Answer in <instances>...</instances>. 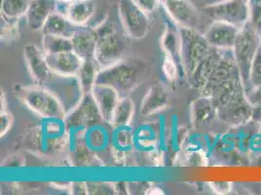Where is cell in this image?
Returning a JSON list of instances; mask_svg holds the SVG:
<instances>
[{"label":"cell","instance_id":"obj_16","mask_svg":"<svg viewBox=\"0 0 261 195\" xmlns=\"http://www.w3.org/2000/svg\"><path fill=\"white\" fill-rule=\"evenodd\" d=\"M221 55L222 50L212 47L208 54L199 63L195 70L188 77L189 83L193 89L201 92L205 88L210 77L221 59Z\"/></svg>","mask_w":261,"mask_h":195},{"label":"cell","instance_id":"obj_33","mask_svg":"<svg viewBox=\"0 0 261 195\" xmlns=\"http://www.w3.org/2000/svg\"><path fill=\"white\" fill-rule=\"evenodd\" d=\"M89 194H113V184L109 183H87Z\"/></svg>","mask_w":261,"mask_h":195},{"label":"cell","instance_id":"obj_36","mask_svg":"<svg viewBox=\"0 0 261 195\" xmlns=\"http://www.w3.org/2000/svg\"><path fill=\"white\" fill-rule=\"evenodd\" d=\"M25 165L24 158L21 154H12L8 157H6L3 162L1 163V166L4 168H22Z\"/></svg>","mask_w":261,"mask_h":195},{"label":"cell","instance_id":"obj_24","mask_svg":"<svg viewBox=\"0 0 261 195\" xmlns=\"http://www.w3.org/2000/svg\"><path fill=\"white\" fill-rule=\"evenodd\" d=\"M77 30L78 27L70 22L65 14L56 11L46 20L41 33L43 35H57L71 39Z\"/></svg>","mask_w":261,"mask_h":195},{"label":"cell","instance_id":"obj_39","mask_svg":"<svg viewBox=\"0 0 261 195\" xmlns=\"http://www.w3.org/2000/svg\"><path fill=\"white\" fill-rule=\"evenodd\" d=\"M212 189L218 194H226L231 191L232 184L227 182H217V183H211L210 184Z\"/></svg>","mask_w":261,"mask_h":195},{"label":"cell","instance_id":"obj_6","mask_svg":"<svg viewBox=\"0 0 261 195\" xmlns=\"http://www.w3.org/2000/svg\"><path fill=\"white\" fill-rule=\"evenodd\" d=\"M181 36V60L186 76L192 75L199 63L208 54L212 47L204 34L196 29L179 28Z\"/></svg>","mask_w":261,"mask_h":195},{"label":"cell","instance_id":"obj_20","mask_svg":"<svg viewBox=\"0 0 261 195\" xmlns=\"http://www.w3.org/2000/svg\"><path fill=\"white\" fill-rule=\"evenodd\" d=\"M170 103L168 90L162 85L150 87L142 99L141 104V114L143 117H149L160 112Z\"/></svg>","mask_w":261,"mask_h":195},{"label":"cell","instance_id":"obj_23","mask_svg":"<svg viewBox=\"0 0 261 195\" xmlns=\"http://www.w3.org/2000/svg\"><path fill=\"white\" fill-rule=\"evenodd\" d=\"M72 51L83 61L95 59L96 54V36L93 29L86 27L78 28L71 38Z\"/></svg>","mask_w":261,"mask_h":195},{"label":"cell","instance_id":"obj_7","mask_svg":"<svg viewBox=\"0 0 261 195\" xmlns=\"http://www.w3.org/2000/svg\"><path fill=\"white\" fill-rule=\"evenodd\" d=\"M118 16L125 34L132 39L144 38L150 29L149 15L133 0H120Z\"/></svg>","mask_w":261,"mask_h":195},{"label":"cell","instance_id":"obj_14","mask_svg":"<svg viewBox=\"0 0 261 195\" xmlns=\"http://www.w3.org/2000/svg\"><path fill=\"white\" fill-rule=\"evenodd\" d=\"M165 10L178 28L196 29L199 15L189 0H163Z\"/></svg>","mask_w":261,"mask_h":195},{"label":"cell","instance_id":"obj_2","mask_svg":"<svg viewBox=\"0 0 261 195\" xmlns=\"http://www.w3.org/2000/svg\"><path fill=\"white\" fill-rule=\"evenodd\" d=\"M14 94L36 115L47 120L65 121L67 115L63 104L54 93L42 85L14 87Z\"/></svg>","mask_w":261,"mask_h":195},{"label":"cell","instance_id":"obj_15","mask_svg":"<svg viewBox=\"0 0 261 195\" xmlns=\"http://www.w3.org/2000/svg\"><path fill=\"white\" fill-rule=\"evenodd\" d=\"M46 61L54 75L65 77H77L83 64V60L73 51L46 55Z\"/></svg>","mask_w":261,"mask_h":195},{"label":"cell","instance_id":"obj_32","mask_svg":"<svg viewBox=\"0 0 261 195\" xmlns=\"http://www.w3.org/2000/svg\"><path fill=\"white\" fill-rule=\"evenodd\" d=\"M248 9L249 22L261 34V0H250Z\"/></svg>","mask_w":261,"mask_h":195},{"label":"cell","instance_id":"obj_13","mask_svg":"<svg viewBox=\"0 0 261 195\" xmlns=\"http://www.w3.org/2000/svg\"><path fill=\"white\" fill-rule=\"evenodd\" d=\"M241 28L221 21H214L207 28L205 37L213 48L219 50H232Z\"/></svg>","mask_w":261,"mask_h":195},{"label":"cell","instance_id":"obj_18","mask_svg":"<svg viewBox=\"0 0 261 195\" xmlns=\"http://www.w3.org/2000/svg\"><path fill=\"white\" fill-rule=\"evenodd\" d=\"M165 57L174 61L179 68H182L181 60V36L179 28L175 23H165V31L160 39Z\"/></svg>","mask_w":261,"mask_h":195},{"label":"cell","instance_id":"obj_21","mask_svg":"<svg viewBox=\"0 0 261 195\" xmlns=\"http://www.w3.org/2000/svg\"><path fill=\"white\" fill-rule=\"evenodd\" d=\"M96 11V3L93 0H73L66 3L65 14L66 18L78 28L87 27Z\"/></svg>","mask_w":261,"mask_h":195},{"label":"cell","instance_id":"obj_12","mask_svg":"<svg viewBox=\"0 0 261 195\" xmlns=\"http://www.w3.org/2000/svg\"><path fill=\"white\" fill-rule=\"evenodd\" d=\"M237 75H240V72L233 50H222L221 59L210 77L207 85L201 91L202 95L210 97L218 87Z\"/></svg>","mask_w":261,"mask_h":195},{"label":"cell","instance_id":"obj_29","mask_svg":"<svg viewBox=\"0 0 261 195\" xmlns=\"http://www.w3.org/2000/svg\"><path fill=\"white\" fill-rule=\"evenodd\" d=\"M95 160V156L89 151L87 147L84 143H78L74 152L70 154L71 165L75 167L80 166H90Z\"/></svg>","mask_w":261,"mask_h":195},{"label":"cell","instance_id":"obj_26","mask_svg":"<svg viewBox=\"0 0 261 195\" xmlns=\"http://www.w3.org/2000/svg\"><path fill=\"white\" fill-rule=\"evenodd\" d=\"M100 69L101 68L98 65L96 59H89L83 61L77 78L84 95L91 93L92 88L96 84V79Z\"/></svg>","mask_w":261,"mask_h":195},{"label":"cell","instance_id":"obj_43","mask_svg":"<svg viewBox=\"0 0 261 195\" xmlns=\"http://www.w3.org/2000/svg\"><path fill=\"white\" fill-rule=\"evenodd\" d=\"M1 111H4L6 110V97H5V94L3 91H1Z\"/></svg>","mask_w":261,"mask_h":195},{"label":"cell","instance_id":"obj_3","mask_svg":"<svg viewBox=\"0 0 261 195\" xmlns=\"http://www.w3.org/2000/svg\"><path fill=\"white\" fill-rule=\"evenodd\" d=\"M96 36L95 59L100 68H105L123 60L126 51V41L116 26L106 19L93 28Z\"/></svg>","mask_w":261,"mask_h":195},{"label":"cell","instance_id":"obj_11","mask_svg":"<svg viewBox=\"0 0 261 195\" xmlns=\"http://www.w3.org/2000/svg\"><path fill=\"white\" fill-rule=\"evenodd\" d=\"M23 58L28 70L35 84H47L54 76L46 61V54L33 43L27 44L23 47Z\"/></svg>","mask_w":261,"mask_h":195},{"label":"cell","instance_id":"obj_40","mask_svg":"<svg viewBox=\"0 0 261 195\" xmlns=\"http://www.w3.org/2000/svg\"><path fill=\"white\" fill-rule=\"evenodd\" d=\"M68 191H70L71 194H89L87 183H82V182L70 183V187Z\"/></svg>","mask_w":261,"mask_h":195},{"label":"cell","instance_id":"obj_30","mask_svg":"<svg viewBox=\"0 0 261 195\" xmlns=\"http://www.w3.org/2000/svg\"><path fill=\"white\" fill-rule=\"evenodd\" d=\"M261 85V43L250 66L249 81L245 85V91Z\"/></svg>","mask_w":261,"mask_h":195},{"label":"cell","instance_id":"obj_1","mask_svg":"<svg viewBox=\"0 0 261 195\" xmlns=\"http://www.w3.org/2000/svg\"><path fill=\"white\" fill-rule=\"evenodd\" d=\"M146 76V65L139 59L121 60L118 63L101 68L96 83L115 89L120 97H127L139 86Z\"/></svg>","mask_w":261,"mask_h":195},{"label":"cell","instance_id":"obj_37","mask_svg":"<svg viewBox=\"0 0 261 195\" xmlns=\"http://www.w3.org/2000/svg\"><path fill=\"white\" fill-rule=\"evenodd\" d=\"M141 9L150 15L157 9L159 0H133Z\"/></svg>","mask_w":261,"mask_h":195},{"label":"cell","instance_id":"obj_31","mask_svg":"<svg viewBox=\"0 0 261 195\" xmlns=\"http://www.w3.org/2000/svg\"><path fill=\"white\" fill-rule=\"evenodd\" d=\"M5 21L4 25L1 26V41L4 42H12L14 40L19 39V27L17 21H11V20H6L3 18Z\"/></svg>","mask_w":261,"mask_h":195},{"label":"cell","instance_id":"obj_5","mask_svg":"<svg viewBox=\"0 0 261 195\" xmlns=\"http://www.w3.org/2000/svg\"><path fill=\"white\" fill-rule=\"evenodd\" d=\"M260 43L261 34L250 22L241 28L232 50L244 86L249 81L251 63Z\"/></svg>","mask_w":261,"mask_h":195},{"label":"cell","instance_id":"obj_35","mask_svg":"<svg viewBox=\"0 0 261 195\" xmlns=\"http://www.w3.org/2000/svg\"><path fill=\"white\" fill-rule=\"evenodd\" d=\"M14 124V116L10 111L4 110L0 114V137L3 138L9 131L11 130Z\"/></svg>","mask_w":261,"mask_h":195},{"label":"cell","instance_id":"obj_28","mask_svg":"<svg viewBox=\"0 0 261 195\" xmlns=\"http://www.w3.org/2000/svg\"><path fill=\"white\" fill-rule=\"evenodd\" d=\"M42 50L46 55L59 54L72 51V41L70 38L63 36L43 35Z\"/></svg>","mask_w":261,"mask_h":195},{"label":"cell","instance_id":"obj_38","mask_svg":"<svg viewBox=\"0 0 261 195\" xmlns=\"http://www.w3.org/2000/svg\"><path fill=\"white\" fill-rule=\"evenodd\" d=\"M245 93H246V96L248 98V100L250 101V104L253 107L261 105V85L246 90Z\"/></svg>","mask_w":261,"mask_h":195},{"label":"cell","instance_id":"obj_42","mask_svg":"<svg viewBox=\"0 0 261 195\" xmlns=\"http://www.w3.org/2000/svg\"><path fill=\"white\" fill-rule=\"evenodd\" d=\"M252 120L261 122V105L253 107V114H252Z\"/></svg>","mask_w":261,"mask_h":195},{"label":"cell","instance_id":"obj_8","mask_svg":"<svg viewBox=\"0 0 261 195\" xmlns=\"http://www.w3.org/2000/svg\"><path fill=\"white\" fill-rule=\"evenodd\" d=\"M105 121L91 93L85 94L76 108L67 113L65 124L67 128L91 129Z\"/></svg>","mask_w":261,"mask_h":195},{"label":"cell","instance_id":"obj_17","mask_svg":"<svg viewBox=\"0 0 261 195\" xmlns=\"http://www.w3.org/2000/svg\"><path fill=\"white\" fill-rule=\"evenodd\" d=\"M91 94L98 106L105 122L110 124L114 109L121 98L118 92L112 87L96 83L92 88Z\"/></svg>","mask_w":261,"mask_h":195},{"label":"cell","instance_id":"obj_44","mask_svg":"<svg viewBox=\"0 0 261 195\" xmlns=\"http://www.w3.org/2000/svg\"><path fill=\"white\" fill-rule=\"evenodd\" d=\"M58 2H64V3H68V2H71L73 0H57Z\"/></svg>","mask_w":261,"mask_h":195},{"label":"cell","instance_id":"obj_34","mask_svg":"<svg viewBox=\"0 0 261 195\" xmlns=\"http://www.w3.org/2000/svg\"><path fill=\"white\" fill-rule=\"evenodd\" d=\"M180 68L178 67V65L174 63V61L165 57L163 63V71L166 78L169 81H171V82L175 81L176 77L178 76V70Z\"/></svg>","mask_w":261,"mask_h":195},{"label":"cell","instance_id":"obj_25","mask_svg":"<svg viewBox=\"0 0 261 195\" xmlns=\"http://www.w3.org/2000/svg\"><path fill=\"white\" fill-rule=\"evenodd\" d=\"M135 115V104L133 100L128 97L120 98L118 104L116 105L110 125L114 129L126 128L130 125Z\"/></svg>","mask_w":261,"mask_h":195},{"label":"cell","instance_id":"obj_45","mask_svg":"<svg viewBox=\"0 0 261 195\" xmlns=\"http://www.w3.org/2000/svg\"><path fill=\"white\" fill-rule=\"evenodd\" d=\"M260 193H261V192H260Z\"/></svg>","mask_w":261,"mask_h":195},{"label":"cell","instance_id":"obj_19","mask_svg":"<svg viewBox=\"0 0 261 195\" xmlns=\"http://www.w3.org/2000/svg\"><path fill=\"white\" fill-rule=\"evenodd\" d=\"M57 0H32L25 14L29 28L38 32L43 28L46 20L57 11Z\"/></svg>","mask_w":261,"mask_h":195},{"label":"cell","instance_id":"obj_9","mask_svg":"<svg viewBox=\"0 0 261 195\" xmlns=\"http://www.w3.org/2000/svg\"><path fill=\"white\" fill-rule=\"evenodd\" d=\"M218 117L230 126H239L252 120L253 106L246 96L245 91L231 99L217 109Z\"/></svg>","mask_w":261,"mask_h":195},{"label":"cell","instance_id":"obj_41","mask_svg":"<svg viewBox=\"0 0 261 195\" xmlns=\"http://www.w3.org/2000/svg\"><path fill=\"white\" fill-rule=\"evenodd\" d=\"M115 193L119 194H127L128 193V185L125 183H116L113 184Z\"/></svg>","mask_w":261,"mask_h":195},{"label":"cell","instance_id":"obj_27","mask_svg":"<svg viewBox=\"0 0 261 195\" xmlns=\"http://www.w3.org/2000/svg\"><path fill=\"white\" fill-rule=\"evenodd\" d=\"M32 0H2L1 14L6 20L17 21L25 16Z\"/></svg>","mask_w":261,"mask_h":195},{"label":"cell","instance_id":"obj_10","mask_svg":"<svg viewBox=\"0 0 261 195\" xmlns=\"http://www.w3.org/2000/svg\"><path fill=\"white\" fill-rule=\"evenodd\" d=\"M206 10L214 21L229 22L239 28L249 22V9L242 0H230L210 6Z\"/></svg>","mask_w":261,"mask_h":195},{"label":"cell","instance_id":"obj_22","mask_svg":"<svg viewBox=\"0 0 261 195\" xmlns=\"http://www.w3.org/2000/svg\"><path fill=\"white\" fill-rule=\"evenodd\" d=\"M217 116V109L212 98L202 95L191 104V120L196 128L207 127Z\"/></svg>","mask_w":261,"mask_h":195},{"label":"cell","instance_id":"obj_4","mask_svg":"<svg viewBox=\"0 0 261 195\" xmlns=\"http://www.w3.org/2000/svg\"><path fill=\"white\" fill-rule=\"evenodd\" d=\"M43 130L39 126H34L24 133L22 140L23 148L32 153L41 155H56L65 152L69 144L68 134L62 132L60 127L51 129V125L47 131Z\"/></svg>","mask_w":261,"mask_h":195}]
</instances>
